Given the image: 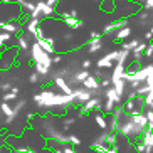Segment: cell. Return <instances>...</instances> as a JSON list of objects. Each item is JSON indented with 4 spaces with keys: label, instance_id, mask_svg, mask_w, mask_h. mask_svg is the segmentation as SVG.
I'll use <instances>...</instances> for the list:
<instances>
[{
    "label": "cell",
    "instance_id": "obj_1",
    "mask_svg": "<svg viewBox=\"0 0 153 153\" xmlns=\"http://www.w3.org/2000/svg\"><path fill=\"white\" fill-rule=\"evenodd\" d=\"M145 130H146V128H141V126L135 125V123L130 120V114L125 113V116L120 120V130H118V133H121L123 136H126V138L138 140L140 136L143 135Z\"/></svg>",
    "mask_w": 153,
    "mask_h": 153
},
{
    "label": "cell",
    "instance_id": "obj_2",
    "mask_svg": "<svg viewBox=\"0 0 153 153\" xmlns=\"http://www.w3.org/2000/svg\"><path fill=\"white\" fill-rule=\"evenodd\" d=\"M57 12H56V7L54 5H49L45 0H37L36 2V7L32 12H29L27 17L30 19H56Z\"/></svg>",
    "mask_w": 153,
    "mask_h": 153
},
{
    "label": "cell",
    "instance_id": "obj_3",
    "mask_svg": "<svg viewBox=\"0 0 153 153\" xmlns=\"http://www.w3.org/2000/svg\"><path fill=\"white\" fill-rule=\"evenodd\" d=\"M29 51H30V57L34 62H39V64H44L45 68H49L52 66V56L47 54L44 49H42L41 45L37 44L36 41L30 42V47H29Z\"/></svg>",
    "mask_w": 153,
    "mask_h": 153
},
{
    "label": "cell",
    "instance_id": "obj_4",
    "mask_svg": "<svg viewBox=\"0 0 153 153\" xmlns=\"http://www.w3.org/2000/svg\"><path fill=\"white\" fill-rule=\"evenodd\" d=\"M93 96V93H91L89 89H86L84 86H81V88H76V89H72V99H74V103L76 104H84L88 99Z\"/></svg>",
    "mask_w": 153,
    "mask_h": 153
},
{
    "label": "cell",
    "instance_id": "obj_5",
    "mask_svg": "<svg viewBox=\"0 0 153 153\" xmlns=\"http://www.w3.org/2000/svg\"><path fill=\"white\" fill-rule=\"evenodd\" d=\"M103 104H101V99L99 96H91L84 104H81V113H91V111H101Z\"/></svg>",
    "mask_w": 153,
    "mask_h": 153
},
{
    "label": "cell",
    "instance_id": "obj_6",
    "mask_svg": "<svg viewBox=\"0 0 153 153\" xmlns=\"http://www.w3.org/2000/svg\"><path fill=\"white\" fill-rule=\"evenodd\" d=\"M0 30H5V32H10L12 36L14 34H20L22 30V20H4L0 22Z\"/></svg>",
    "mask_w": 153,
    "mask_h": 153
},
{
    "label": "cell",
    "instance_id": "obj_7",
    "mask_svg": "<svg viewBox=\"0 0 153 153\" xmlns=\"http://www.w3.org/2000/svg\"><path fill=\"white\" fill-rule=\"evenodd\" d=\"M51 77H52V82L61 89V93H64V94H72V86L66 81V77H61V76H51Z\"/></svg>",
    "mask_w": 153,
    "mask_h": 153
},
{
    "label": "cell",
    "instance_id": "obj_8",
    "mask_svg": "<svg viewBox=\"0 0 153 153\" xmlns=\"http://www.w3.org/2000/svg\"><path fill=\"white\" fill-rule=\"evenodd\" d=\"M104 98H106V99H111V101L116 104V106H121V104H123V98L118 94L116 89H114L113 86H109V88H106V89H104Z\"/></svg>",
    "mask_w": 153,
    "mask_h": 153
},
{
    "label": "cell",
    "instance_id": "obj_9",
    "mask_svg": "<svg viewBox=\"0 0 153 153\" xmlns=\"http://www.w3.org/2000/svg\"><path fill=\"white\" fill-rule=\"evenodd\" d=\"M41 24H42L41 19H29L27 24H25V30H27V34L34 36V34L41 29ZM34 41H36V39H34Z\"/></svg>",
    "mask_w": 153,
    "mask_h": 153
},
{
    "label": "cell",
    "instance_id": "obj_10",
    "mask_svg": "<svg viewBox=\"0 0 153 153\" xmlns=\"http://www.w3.org/2000/svg\"><path fill=\"white\" fill-rule=\"evenodd\" d=\"M126 71V64L125 62H116V66H113V74H111V82L121 79L123 74Z\"/></svg>",
    "mask_w": 153,
    "mask_h": 153
},
{
    "label": "cell",
    "instance_id": "obj_11",
    "mask_svg": "<svg viewBox=\"0 0 153 153\" xmlns=\"http://www.w3.org/2000/svg\"><path fill=\"white\" fill-rule=\"evenodd\" d=\"M82 86H84L86 89H89V91H93V89H98L99 88V81H98V77H94L93 74H89V76L86 77L84 81L81 82Z\"/></svg>",
    "mask_w": 153,
    "mask_h": 153
},
{
    "label": "cell",
    "instance_id": "obj_12",
    "mask_svg": "<svg viewBox=\"0 0 153 153\" xmlns=\"http://www.w3.org/2000/svg\"><path fill=\"white\" fill-rule=\"evenodd\" d=\"M36 42L39 45H41L42 49L45 51V52H47V54H56V49H54V45L52 44H49V41H47V39H45V37H39V39H36Z\"/></svg>",
    "mask_w": 153,
    "mask_h": 153
},
{
    "label": "cell",
    "instance_id": "obj_13",
    "mask_svg": "<svg viewBox=\"0 0 153 153\" xmlns=\"http://www.w3.org/2000/svg\"><path fill=\"white\" fill-rule=\"evenodd\" d=\"M101 47H103V37H99V39H89V42H88V51H89L91 54L98 52Z\"/></svg>",
    "mask_w": 153,
    "mask_h": 153
},
{
    "label": "cell",
    "instance_id": "obj_14",
    "mask_svg": "<svg viewBox=\"0 0 153 153\" xmlns=\"http://www.w3.org/2000/svg\"><path fill=\"white\" fill-rule=\"evenodd\" d=\"M62 20H64V24H66L68 27H71V29H81L82 25H84V22H82V20H79V19H74V17H71V15L64 17Z\"/></svg>",
    "mask_w": 153,
    "mask_h": 153
},
{
    "label": "cell",
    "instance_id": "obj_15",
    "mask_svg": "<svg viewBox=\"0 0 153 153\" xmlns=\"http://www.w3.org/2000/svg\"><path fill=\"white\" fill-rule=\"evenodd\" d=\"M111 86L116 89V93L121 96V98L125 96V93H126V81L123 79V77H121V79H118V81H113Z\"/></svg>",
    "mask_w": 153,
    "mask_h": 153
},
{
    "label": "cell",
    "instance_id": "obj_16",
    "mask_svg": "<svg viewBox=\"0 0 153 153\" xmlns=\"http://www.w3.org/2000/svg\"><path fill=\"white\" fill-rule=\"evenodd\" d=\"M17 47H19V51H29V47H30V44H29V37L19 34V37H17Z\"/></svg>",
    "mask_w": 153,
    "mask_h": 153
},
{
    "label": "cell",
    "instance_id": "obj_17",
    "mask_svg": "<svg viewBox=\"0 0 153 153\" xmlns=\"http://www.w3.org/2000/svg\"><path fill=\"white\" fill-rule=\"evenodd\" d=\"M96 66H98V69H113V61H109L106 56H103V57L98 59Z\"/></svg>",
    "mask_w": 153,
    "mask_h": 153
},
{
    "label": "cell",
    "instance_id": "obj_18",
    "mask_svg": "<svg viewBox=\"0 0 153 153\" xmlns=\"http://www.w3.org/2000/svg\"><path fill=\"white\" fill-rule=\"evenodd\" d=\"M131 36V29L126 25V27H123V29H118V32H116V41H125L126 37H130Z\"/></svg>",
    "mask_w": 153,
    "mask_h": 153
},
{
    "label": "cell",
    "instance_id": "obj_19",
    "mask_svg": "<svg viewBox=\"0 0 153 153\" xmlns=\"http://www.w3.org/2000/svg\"><path fill=\"white\" fill-rule=\"evenodd\" d=\"M19 7L25 12V14H29V12H32L34 10V7H36V2H30V0H22L20 4H19Z\"/></svg>",
    "mask_w": 153,
    "mask_h": 153
},
{
    "label": "cell",
    "instance_id": "obj_20",
    "mask_svg": "<svg viewBox=\"0 0 153 153\" xmlns=\"http://www.w3.org/2000/svg\"><path fill=\"white\" fill-rule=\"evenodd\" d=\"M106 145H108V146L118 145V133H116V131H109V130H108V136H106Z\"/></svg>",
    "mask_w": 153,
    "mask_h": 153
},
{
    "label": "cell",
    "instance_id": "obj_21",
    "mask_svg": "<svg viewBox=\"0 0 153 153\" xmlns=\"http://www.w3.org/2000/svg\"><path fill=\"white\" fill-rule=\"evenodd\" d=\"M34 64H36V72L39 76H49L51 74V69L45 68L44 64H39V62H34Z\"/></svg>",
    "mask_w": 153,
    "mask_h": 153
},
{
    "label": "cell",
    "instance_id": "obj_22",
    "mask_svg": "<svg viewBox=\"0 0 153 153\" xmlns=\"http://www.w3.org/2000/svg\"><path fill=\"white\" fill-rule=\"evenodd\" d=\"M94 121L98 123V126L101 130H108V120L103 116V114H96L94 116Z\"/></svg>",
    "mask_w": 153,
    "mask_h": 153
},
{
    "label": "cell",
    "instance_id": "obj_23",
    "mask_svg": "<svg viewBox=\"0 0 153 153\" xmlns=\"http://www.w3.org/2000/svg\"><path fill=\"white\" fill-rule=\"evenodd\" d=\"M140 42H141L140 39H133V41H130V42H123V44H121V49H126V51H130V52H131V51L135 49Z\"/></svg>",
    "mask_w": 153,
    "mask_h": 153
},
{
    "label": "cell",
    "instance_id": "obj_24",
    "mask_svg": "<svg viewBox=\"0 0 153 153\" xmlns=\"http://www.w3.org/2000/svg\"><path fill=\"white\" fill-rule=\"evenodd\" d=\"M128 57H130V51H126V49H121V51H118V57H116V62H125L128 61Z\"/></svg>",
    "mask_w": 153,
    "mask_h": 153
},
{
    "label": "cell",
    "instance_id": "obj_25",
    "mask_svg": "<svg viewBox=\"0 0 153 153\" xmlns=\"http://www.w3.org/2000/svg\"><path fill=\"white\" fill-rule=\"evenodd\" d=\"M106 136H108V130H103V133H101V135L96 136L93 146H98V145H106Z\"/></svg>",
    "mask_w": 153,
    "mask_h": 153
},
{
    "label": "cell",
    "instance_id": "obj_26",
    "mask_svg": "<svg viewBox=\"0 0 153 153\" xmlns=\"http://www.w3.org/2000/svg\"><path fill=\"white\" fill-rule=\"evenodd\" d=\"M17 98H19V94H17V93H14V91H5V94L2 96V101L12 103V101H15Z\"/></svg>",
    "mask_w": 153,
    "mask_h": 153
},
{
    "label": "cell",
    "instance_id": "obj_27",
    "mask_svg": "<svg viewBox=\"0 0 153 153\" xmlns=\"http://www.w3.org/2000/svg\"><path fill=\"white\" fill-rule=\"evenodd\" d=\"M123 108H125L126 113L135 111V109H136V101H135V99H126L125 104H123Z\"/></svg>",
    "mask_w": 153,
    "mask_h": 153
},
{
    "label": "cell",
    "instance_id": "obj_28",
    "mask_svg": "<svg viewBox=\"0 0 153 153\" xmlns=\"http://www.w3.org/2000/svg\"><path fill=\"white\" fill-rule=\"evenodd\" d=\"M114 108H116V104L113 103L111 99H106V101H104V104H103V108H101V109H103V111L106 113V114H111V111H113Z\"/></svg>",
    "mask_w": 153,
    "mask_h": 153
},
{
    "label": "cell",
    "instance_id": "obj_29",
    "mask_svg": "<svg viewBox=\"0 0 153 153\" xmlns=\"http://www.w3.org/2000/svg\"><path fill=\"white\" fill-rule=\"evenodd\" d=\"M0 109H2V114H5V116H9L10 113H12V106L7 101H2L0 103Z\"/></svg>",
    "mask_w": 153,
    "mask_h": 153
},
{
    "label": "cell",
    "instance_id": "obj_30",
    "mask_svg": "<svg viewBox=\"0 0 153 153\" xmlns=\"http://www.w3.org/2000/svg\"><path fill=\"white\" fill-rule=\"evenodd\" d=\"M108 130L109 131H116L118 133V130H120V121L111 116V120H109V123H108Z\"/></svg>",
    "mask_w": 153,
    "mask_h": 153
},
{
    "label": "cell",
    "instance_id": "obj_31",
    "mask_svg": "<svg viewBox=\"0 0 153 153\" xmlns=\"http://www.w3.org/2000/svg\"><path fill=\"white\" fill-rule=\"evenodd\" d=\"M68 141H69L71 145H76V146H79V145L82 143L81 138H79V136H76V135H69V136H68Z\"/></svg>",
    "mask_w": 153,
    "mask_h": 153
},
{
    "label": "cell",
    "instance_id": "obj_32",
    "mask_svg": "<svg viewBox=\"0 0 153 153\" xmlns=\"http://www.w3.org/2000/svg\"><path fill=\"white\" fill-rule=\"evenodd\" d=\"M114 30H116V24L111 22V24H108V25H104L103 34H111V32H114Z\"/></svg>",
    "mask_w": 153,
    "mask_h": 153
},
{
    "label": "cell",
    "instance_id": "obj_33",
    "mask_svg": "<svg viewBox=\"0 0 153 153\" xmlns=\"http://www.w3.org/2000/svg\"><path fill=\"white\" fill-rule=\"evenodd\" d=\"M145 57H153V42H150V44H146V49L143 51Z\"/></svg>",
    "mask_w": 153,
    "mask_h": 153
},
{
    "label": "cell",
    "instance_id": "obj_34",
    "mask_svg": "<svg viewBox=\"0 0 153 153\" xmlns=\"http://www.w3.org/2000/svg\"><path fill=\"white\" fill-rule=\"evenodd\" d=\"M99 86H101V89H106L111 86V77H103L101 81H99Z\"/></svg>",
    "mask_w": 153,
    "mask_h": 153
},
{
    "label": "cell",
    "instance_id": "obj_35",
    "mask_svg": "<svg viewBox=\"0 0 153 153\" xmlns=\"http://www.w3.org/2000/svg\"><path fill=\"white\" fill-rule=\"evenodd\" d=\"M114 24H116V30L118 29H123V27H126L128 25V19H120V20H114Z\"/></svg>",
    "mask_w": 153,
    "mask_h": 153
},
{
    "label": "cell",
    "instance_id": "obj_36",
    "mask_svg": "<svg viewBox=\"0 0 153 153\" xmlns=\"http://www.w3.org/2000/svg\"><path fill=\"white\" fill-rule=\"evenodd\" d=\"M62 123H64V128L68 130V128H71V126L74 125V123H76V118H64Z\"/></svg>",
    "mask_w": 153,
    "mask_h": 153
},
{
    "label": "cell",
    "instance_id": "obj_37",
    "mask_svg": "<svg viewBox=\"0 0 153 153\" xmlns=\"http://www.w3.org/2000/svg\"><path fill=\"white\" fill-rule=\"evenodd\" d=\"M138 17H140V24H143V25H145V24H146V20L150 19V15H148V12L145 10V12H140Z\"/></svg>",
    "mask_w": 153,
    "mask_h": 153
},
{
    "label": "cell",
    "instance_id": "obj_38",
    "mask_svg": "<svg viewBox=\"0 0 153 153\" xmlns=\"http://www.w3.org/2000/svg\"><path fill=\"white\" fill-rule=\"evenodd\" d=\"M39 79H41V76H39V74H37L36 71L32 72L30 76H29V81L32 82V84H36V82H39Z\"/></svg>",
    "mask_w": 153,
    "mask_h": 153
},
{
    "label": "cell",
    "instance_id": "obj_39",
    "mask_svg": "<svg viewBox=\"0 0 153 153\" xmlns=\"http://www.w3.org/2000/svg\"><path fill=\"white\" fill-rule=\"evenodd\" d=\"M145 116H146V120H148V125H153V109L152 108L145 113Z\"/></svg>",
    "mask_w": 153,
    "mask_h": 153
},
{
    "label": "cell",
    "instance_id": "obj_40",
    "mask_svg": "<svg viewBox=\"0 0 153 153\" xmlns=\"http://www.w3.org/2000/svg\"><path fill=\"white\" fill-rule=\"evenodd\" d=\"M106 57H108L109 61H113V62H114V61H116V57H118V51H111V52H108V54H106Z\"/></svg>",
    "mask_w": 153,
    "mask_h": 153
},
{
    "label": "cell",
    "instance_id": "obj_41",
    "mask_svg": "<svg viewBox=\"0 0 153 153\" xmlns=\"http://www.w3.org/2000/svg\"><path fill=\"white\" fill-rule=\"evenodd\" d=\"M12 86H14L12 82H2V84H0V89L2 91H10L12 89Z\"/></svg>",
    "mask_w": 153,
    "mask_h": 153
},
{
    "label": "cell",
    "instance_id": "obj_42",
    "mask_svg": "<svg viewBox=\"0 0 153 153\" xmlns=\"http://www.w3.org/2000/svg\"><path fill=\"white\" fill-rule=\"evenodd\" d=\"M62 61V56L61 54H52V64H59Z\"/></svg>",
    "mask_w": 153,
    "mask_h": 153
},
{
    "label": "cell",
    "instance_id": "obj_43",
    "mask_svg": "<svg viewBox=\"0 0 153 153\" xmlns=\"http://www.w3.org/2000/svg\"><path fill=\"white\" fill-rule=\"evenodd\" d=\"M91 66H93L91 59H84V61H82V69H91Z\"/></svg>",
    "mask_w": 153,
    "mask_h": 153
},
{
    "label": "cell",
    "instance_id": "obj_44",
    "mask_svg": "<svg viewBox=\"0 0 153 153\" xmlns=\"http://www.w3.org/2000/svg\"><path fill=\"white\" fill-rule=\"evenodd\" d=\"M125 94H126V99H135L136 98V91L131 89L130 93H125Z\"/></svg>",
    "mask_w": 153,
    "mask_h": 153
},
{
    "label": "cell",
    "instance_id": "obj_45",
    "mask_svg": "<svg viewBox=\"0 0 153 153\" xmlns=\"http://www.w3.org/2000/svg\"><path fill=\"white\" fill-rule=\"evenodd\" d=\"M99 37H103V34H99V32H96V30H93L89 34V39H99Z\"/></svg>",
    "mask_w": 153,
    "mask_h": 153
},
{
    "label": "cell",
    "instance_id": "obj_46",
    "mask_svg": "<svg viewBox=\"0 0 153 153\" xmlns=\"http://www.w3.org/2000/svg\"><path fill=\"white\" fill-rule=\"evenodd\" d=\"M136 150H138V153H143L145 152V145L141 143V141H138V143H136Z\"/></svg>",
    "mask_w": 153,
    "mask_h": 153
},
{
    "label": "cell",
    "instance_id": "obj_47",
    "mask_svg": "<svg viewBox=\"0 0 153 153\" xmlns=\"http://www.w3.org/2000/svg\"><path fill=\"white\" fill-rule=\"evenodd\" d=\"M118 152H120V150H118V145H113V146H109V148H108V152H106V153H118Z\"/></svg>",
    "mask_w": 153,
    "mask_h": 153
},
{
    "label": "cell",
    "instance_id": "obj_48",
    "mask_svg": "<svg viewBox=\"0 0 153 153\" xmlns=\"http://www.w3.org/2000/svg\"><path fill=\"white\" fill-rule=\"evenodd\" d=\"M62 153H77V152H74L71 146H68V145H66V146H64V150H62Z\"/></svg>",
    "mask_w": 153,
    "mask_h": 153
},
{
    "label": "cell",
    "instance_id": "obj_49",
    "mask_svg": "<svg viewBox=\"0 0 153 153\" xmlns=\"http://www.w3.org/2000/svg\"><path fill=\"white\" fill-rule=\"evenodd\" d=\"M69 15H71V17H74V19H77V17H79V12H77L76 9H72L71 12H69Z\"/></svg>",
    "mask_w": 153,
    "mask_h": 153
},
{
    "label": "cell",
    "instance_id": "obj_50",
    "mask_svg": "<svg viewBox=\"0 0 153 153\" xmlns=\"http://www.w3.org/2000/svg\"><path fill=\"white\" fill-rule=\"evenodd\" d=\"M145 39H146V41H153V34L152 32H146V34H145Z\"/></svg>",
    "mask_w": 153,
    "mask_h": 153
},
{
    "label": "cell",
    "instance_id": "obj_51",
    "mask_svg": "<svg viewBox=\"0 0 153 153\" xmlns=\"http://www.w3.org/2000/svg\"><path fill=\"white\" fill-rule=\"evenodd\" d=\"M45 2L49 5H54V7H56V4H59V0H45Z\"/></svg>",
    "mask_w": 153,
    "mask_h": 153
},
{
    "label": "cell",
    "instance_id": "obj_52",
    "mask_svg": "<svg viewBox=\"0 0 153 153\" xmlns=\"http://www.w3.org/2000/svg\"><path fill=\"white\" fill-rule=\"evenodd\" d=\"M5 47H7V44H5V42L2 41V39H0V51H4Z\"/></svg>",
    "mask_w": 153,
    "mask_h": 153
},
{
    "label": "cell",
    "instance_id": "obj_53",
    "mask_svg": "<svg viewBox=\"0 0 153 153\" xmlns=\"http://www.w3.org/2000/svg\"><path fill=\"white\" fill-rule=\"evenodd\" d=\"M12 0H0V4H10Z\"/></svg>",
    "mask_w": 153,
    "mask_h": 153
},
{
    "label": "cell",
    "instance_id": "obj_54",
    "mask_svg": "<svg viewBox=\"0 0 153 153\" xmlns=\"http://www.w3.org/2000/svg\"><path fill=\"white\" fill-rule=\"evenodd\" d=\"M0 145H4V136L0 135Z\"/></svg>",
    "mask_w": 153,
    "mask_h": 153
},
{
    "label": "cell",
    "instance_id": "obj_55",
    "mask_svg": "<svg viewBox=\"0 0 153 153\" xmlns=\"http://www.w3.org/2000/svg\"><path fill=\"white\" fill-rule=\"evenodd\" d=\"M136 2H140V4H143V2H145V0H136Z\"/></svg>",
    "mask_w": 153,
    "mask_h": 153
},
{
    "label": "cell",
    "instance_id": "obj_56",
    "mask_svg": "<svg viewBox=\"0 0 153 153\" xmlns=\"http://www.w3.org/2000/svg\"><path fill=\"white\" fill-rule=\"evenodd\" d=\"M148 108H152V109H153V103H152V104H150V106H148Z\"/></svg>",
    "mask_w": 153,
    "mask_h": 153
},
{
    "label": "cell",
    "instance_id": "obj_57",
    "mask_svg": "<svg viewBox=\"0 0 153 153\" xmlns=\"http://www.w3.org/2000/svg\"><path fill=\"white\" fill-rule=\"evenodd\" d=\"M150 32H152V34H153V25H152V29H150Z\"/></svg>",
    "mask_w": 153,
    "mask_h": 153
},
{
    "label": "cell",
    "instance_id": "obj_58",
    "mask_svg": "<svg viewBox=\"0 0 153 153\" xmlns=\"http://www.w3.org/2000/svg\"><path fill=\"white\" fill-rule=\"evenodd\" d=\"M0 116H2V109H0Z\"/></svg>",
    "mask_w": 153,
    "mask_h": 153
},
{
    "label": "cell",
    "instance_id": "obj_59",
    "mask_svg": "<svg viewBox=\"0 0 153 153\" xmlns=\"http://www.w3.org/2000/svg\"><path fill=\"white\" fill-rule=\"evenodd\" d=\"M0 71H2V68H0Z\"/></svg>",
    "mask_w": 153,
    "mask_h": 153
},
{
    "label": "cell",
    "instance_id": "obj_60",
    "mask_svg": "<svg viewBox=\"0 0 153 153\" xmlns=\"http://www.w3.org/2000/svg\"><path fill=\"white\" fill-rule=\"evenodd\" d=\"M118 153H120V152H118Z\"/></svg>",
    "mask_w": 153,
    "mask_h": 153
}]
</instances>
